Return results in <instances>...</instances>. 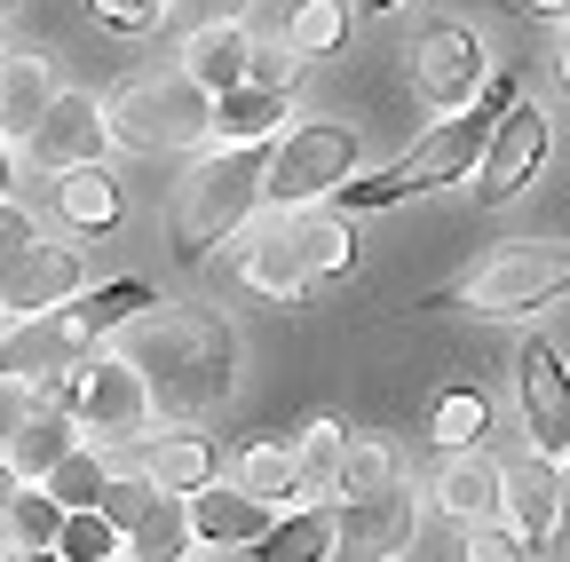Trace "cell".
Returning <instances> with one entry per match:
<instances>
[{
    "mask_svg": "<svg viewBox=\"0 0 570 562\" xmlns=\"http://www.w3.org/2000/svg\"><path fill=\"white\" fill-rule=\"evenodd\" d=\"M119 357L142 373L159 420L175 428H198L206 412H223L230 388H238V341L223 317H198V309H151L127 325V348Z\"/></svg>",
    "mask_w": 570,
    "mask_h": 562,
    "instance_id": "obj_1",
    "label": "cell"
},
{
    "mask_svg": "<svg viewBox=\"0 0 570 562\" xmlns=\"http://www.w3.org/2000/svg\"><path fill=\"white\" fill-rule=\"evenodd\" d=\"M515 103H523V88H515L508 72H491V88H483L468 111H452L444 127H428L420 144H412L404 159H389L381 175H365V183H341V190H333V206H341V215H356V206H396V198H412V190L460 183L468 167H483L491 135H499V119H508Z\"/></svg>",
    "mask_w": 570,
    "mask_h": 562,
    "instance_id": "obj_2",
    "label": "cell"
},
{
    "mask_svg": "<svg viewBox=\"0 0 570 562\" xmlns=\"http://www.w3.org/2000/svg\"><path fill=\"white\" fill-rule=\"evenodd\" d=\"M238 269H246V286L269 294V302H309L325 277L356 269V230H348L341 206H277V215L246 238Z\"/></svg>",
    "mask_w": 570,
    "mask_h": 562,
    "instance_id": "obj_3",
    "label": "cell"
},
{
    "mask_svg": "<svg viewBox=\"0 0 570 562\" xmlns=\"http://www.w3.org/2000/svg\"><path fill=\"white\" fill-rule=\"evenodd\" d=\"M254 198H269V144H214V151H198V167L175 190V254L206 262L254 215Z\"/></svg>",
    "mask_w": 570,
    "mask_h": 562,
    "instance_id": "obj_4",
    "label": "cell"
},
{
    "mask_svg": "<svg viewBox=\"0 0 570 562\" xmlns=\"http://www.w3.org/2000/svg\"><path fill=\"white\" fill-rule=\"evenodd\" d=\"M104 119H111V144H127V151H198V144H214V96L190 80V72H142V80H127L111 103H104Z\"/></svg>",
    "mask_w": 570,
    "mask_h": 562,
    "instance_id": "obj_5",
    "label": "cell"
},
{
    "mask_svg": "<svg viewBox=\"0 0 570 562\" xmlns=\"http://www.w3.org/2000/svg\"><path fill=\"white\" fill-rule=\"evenodd\" d=\"M48 404H63L71 420H80V436L88 444H142L151 436V388H142V373L119 357V348H96V357H80L71 373L48 381Z\"/></svg>",
    "mask_w": 570,
    "mask_h": 562,
    "instance_id": "obj_6",
    "label": "cell"
},
{
    "mask_svg": "<svg viewBox=\"0 0 570 562\" xmlns=\"http://www.w3.org/2000/svg\"><path fill=\"white\" fill-rule=\"evenodd\" d=\"M570 294V246H508V254H491L483 269H468L460 286L444 294H428L420 309H475V317H531L547 302Z\"/></svg>",
    "mask_w": 570,
    "mask_h": 562,
    "instance_id": "obj_7",
    "label": "cell"
},
{
    "mask_svg": "<svg viewBox=\"0 0 570 562\" xmlns=\"http://www.w3.org/2000/svg\"><path fill=\"white\" fill-rule=\"evenodd\" d=\"M341 183H356V135L341 119L285 127L269 144V206H325Z\"/></svg>",
    "mask_w": 570,
    "mask_h": 562,
    "instance_id": "obj_8",
    "label": "cell"
},
{
    "mask_svg": "<svg viewBox=\"0 0 570 562\" xmlns=\"http://www.w3.org/2000/svg\"><path fill=\"white\" fill-rule=\"evenodd\" d=\"M412 80L436 111H468L483 88H491V56L468 24H428L420 48H412Z\"/></svg>",
    "mask_w": 570,
    "mask_h": 562,
    "instance_id": "obj_9",
    "label": "cell"
},
{
    "mask_svg": "<svg viewBox=\"0 0 570 562\" xmlns=\"http://www.w3.org/2000/svg\"><path fill=\"white\" fill-rule=\"evenodd\" d=\"M515 396H523V428L539 460H570V373L554 357V341L531 333L523 357H515Z\"/></svg>",
    "mask_w": 570,
    "mask_h": 562,
    "instance_id": "obj_10",
    "label": "cell"
},
{
    "mask_svg": "<svg viewBox=\"0 0 570 562\" xmlns=\"http://www.w3.org/2000/svg\"><path fill=\"white\" fill-rule=\"evenodd\" d=\"M547 151H554V119H547L539 103H515L508 119H499L483 167H475V206H508V198L547 167Z\"/></svg>",
    "mask_w": 570,
    "mask_h": 562,
    "instance_id": "obj_11",
    "label": "cell"
},
{
    "mask_svg": "<svg viewBox=\"0 0 570 562\" xmlns=\"http://www.w3.org/2000/svg\"><path fill=\"white\" fill-rule=\"evenodd\" d=\"M80 357H96V341L71 325L63 309H48V317H9V333H0V381H56V373H71Z\"/></svg>",
    "mask_w": 570,
    "mask_h": 562,
    "instance_id": "obj_12",
    "label": "cell"
},
{
    "mask_svg": "<svg viewBox=\"0 0 570 562\" xmlns=\"http://www.w3.org/2000/svg\"><path fill=\"white\" fill-rule=\"evenodd\" d=\"M104 151H111V119H104V103H96V96H80V88H63V96H56V111L40 119V135L24 144V159H32V167H48V175L104 167Z\"/></svg>",
    "mask_w": 570,
    "mask_h": 562,
    "instance_id": "obj_13",
    "label": "cell"
},
{
    "mask_svg": "<svg viewBox=\"0 0 570 562\" xmlns=\"http://www.w3.org/2000/svg\"><path fill=\"white\" fill-rule=\"evenodd\" d=\"M88 294V262H80V246H32L24 262H9L0 269V309L9 317H48V309H63V302H80Z\"/></svg>",
    "mask_w": 570,
    "mask_h": 562,
    "instance_id": "obj_14",
    "label": "cell"
},
{
    "mask_svg": "<svg viewBox=\"0 0 570 562\" xmlns=\"http://www.w3.org/2000/svg\"><path fill=\"white\" fill-rule=\"evenodd\" d=\"M420 531V507H412V491L389 483V491H365V500H341V562H396Z\"/></svg>",
    "mask_w": 570,
    "mask_h": 562,
    "instance_id": "obj_15",
    "label": "cell"
},
{
    "mask_svg": "<svg viewBox=\"0 0 570 562\" xmlns=\"http://www.w3.org/2000/svg\"><path fill=\"white\" fill-rule=\"evenodd\" d=\"M190 531H198V546H214V554H254L269 531H277V507L269 500H254V491H238V483H206V491H190Z\"/></svg>",
    "mask_w": 570,
    "mask_h": 562,
    "instance_id": "obj_16",
    "label": "cell"
},
{
    "mask_svg": "<svg viewBox=\"0 0 570 562\" xmlns=\"http://www.w3.org/2000/svg\"><path fill=\"white\" fill-rule=\"evenodd\" d=\"M428 500H436L452 523H508V467H499L483 444L475 452H444Z\"/></svg>",
    "mask_w": 570,
    "mask_h": 562,
    "instance_id": "obj_17",
    "label": "cell"
},
{
    "mask_svg": "<svg viewBox=\"0 0 570 562\" xmlns=\"http://www.w3.org/2000/svg\"><path fill=\"white\" fill-rule=\"evenodd\" d=\"M56 72H48V56H32V48H0V135L9 144H32L40 135V119L56 111Z\"/></svg>",
    "mask_w": 570,
    "mask_h": 562,
    "instance_id": "obj_18",
    "label": "cell"
},
{
    "mask_svg": "<svg viewBox=\"0 0 570 562\" xmlns=\"http://www.w3.org/2000/svg\"><path fill=\"white\" fill-rule=\"evenodd\" d=\"M254 63H262V48H254L246 24H198V32L183 40V72H190L206 96L246 88V80H254Z\"/></svg>",
    "mask_w": 570,
    "mask_h": 562,
    "instance_id": "obj_19",
    "label": "cell"
},
{
    "mask_svg": "<svg viewBox=\"0 0 570 562\" xmlns=\"http://www.w3.org/2000/svg\"><path fill=\"white\" fill-rule=\"evenodd\" d=\"M508 523L531 539V546H547L554 539V523H562V460H515L508 467Z\"/></svg>",
    "mask_w": 570,
    "mask_h": 562,
    "instance_id": "obj_20",
    "label": "cell"
},
{
    "mask_svg": "<svg viewBox=\"0 0 570 562\" xmlns=\"http://www.w3.org/2000/svg\"><path fill=\"white\" fill-rule=\"evenodd\" d=\"M277 127H285L277 80H246L230 96H214V144H277Z\"/></svg>",
    "mask_w": 570,
    "mask_h": 562,
    "instance_id": "obj_21",
    "label": "cell"
},
{
    "mask_svg": "<svg viewBox=\"0 0 570 562\" xmlns=\"http://www.w3.org/2000/svg\"><path fill=\"white\" fill-rule=\"evenodd\" d=\"M333 546H341V507L309 500L294 515H277V531L254 546V562H333Z\"/></svg>",
    "mask_w": 570,
    "mask_h": 562,
    "instance_id": "obj_22",
    "label": "cell"
},
{
    "mask_svg": "<svg viewBox=\"0 0 570 562\" xmlns=\"http://www.w3.org/2000/svg\"><path fill=\"white\" fill-rule=\"evenodd\" d=\"M80 444H88V436H80V420H71L63 404H40V412L24 420V436L9 444V460H17V475H24V483H48V475H56L71 452H80Z\"/></svg>",
    "mask_w": 570,
    "mask_h": 562,
    "instance_id": "obj_23",
    "label": "cell"
},
{
    "mask_svg": "<svg viewBox=\"0 0 570 562\" xmlns=\"http://www.w3.org/2000/svg\"><path fill=\"white\" fill-rule=\"evenodd\" d=\"M142 475H151L159 491H175V500H190V491L214 483V444L175 428V436H142Z\"/></svg>",
    "mask_w": 570,
    "mask_h": 562,
    "instance_id": "obj_24",
    "label": "cell"
},
{
    "mask_svg": "<svg viewBox=\"0 0 570 562\" xmlns=\"http://www.w3.org/2000/svg\"><path fill=\"white\" fill-rule=\"evenodd\" d=\"M151 309H167L142 277H111V286H96V294H80V302H63V317L80 325L88 341H104V333H119V325H135V317H151Z\"/></svg>",
    "mask_w": 570,
    "mask_h": 562,
    "instance_id": "obj_25",
    "label": "cell"
},
{
    "mask_svg": "<svg viewBox=\"0 0 570 562\" xmlns=\"http://www.w3.org/2000/svg\"><path fill=\"white\" fill-rule=\"evenodd\" d=\"M56 206H63V223L80 230V238H104V230H119V183L104 175V167H71V175H56Z\"/></svg>",
    "mask_w": 570,
    "mask_h": 562,
    "instance_id": "obj_26",
    "label": "cell"
},
{
    "mask_svg": "<svg viewBox=\"0 0 570 562\" xmlns=\"http://www.w3.org/2000/svg\"><path fill=\"white\" fill-rule=\"evenodd\" d=\"M190 546H198V531H190V500H175V491H159V500L127 523V554H135V562H183Z\"/></svg>",
    "mask_w": 570,
    "mask_h": 562,
    "instance_id": "obj_27",
    "label": "cell"
},
{
    "mask_svg": "<svg viewBox=\"0 0 570 562\" xmlns=\"http://www.w3.org/2000/svg\"><path fill=\"white\" fill-rule=\"evenodd\" d=\"M63 523H71V507L56 500L48 483H32L24 500L0 515V531H9V554H56V546H63Z\"/></svg>",
    "mask_w": 570,
    "mask_h": 562,
    "instance_id": "obj_28",
    "label": "cell"
},
{
    "mask_svg": "<svg viewBox=\"0 0 570 562\" xmlns=\"http://www.w3.org/2000/svg\"><path fill=\"white\" fill-rule=\"evenodd\" d=\"M294 467L309 483V500H341V467H348V428L341 420H309L302 444H294Z\"/></svg>",
    "mask_w": 570,
    "mask_h": 562,
    "instance_id": "obj_29",
    "label": "cell"
},
{
    "mask_svg": "<svg viewBox=\"0 0 570 562\" xmlns=\"http://www.w3.org/2000/svg\"><path fill=\"white\" fill-rule=\"evenodd\" d=\"M230 483H238V491H254V500H269V507L309 500V483H302V467H294V452H285V444H246Z\"/></svg>",
    "mask_w": 570,
    "mask_h": 562,
    "instance_id": "obj_30",
    "label": "cell"
},
{
    "mask_svg": "<svg viewBox=\"0 0 570 562\" xmlns=\"http://www.w3.org/2000/svg\"><path fill=\"white\" fill-rule=\"evenodd\" d=\"M348 40V0H294L285 17V56H333Z\"/></svg>",
    "mask_w": 570,
    "mask_h": 562,
    "instance_id": "obj_31",
    "label": "cell"
},
{
    "mask_svg": "<svg viewBox=\"0 0 570 562\" xmlns=\"http://www.w3.org/2000/svg\"><path fill=\"white\" fill-rule=\"evenodd\" d=\"M111 460H104V444H80V452H71L56 475H48V491H56V500L71 507V515H80V507H104V491H111Z\"/></svg>",
    "mask_w": 570,
    "mask_h": 562,
    "instance_id": "obj_32",
    "label": "cell"
},
{
    "mask_svg": "<svg viewBox=\"0 0 570 562\" xmlns=\"http://www.w3.org/2000/svg\"><path fill=\"white\" fill-rule=\"evenodd\" d=\"M483 428H491V404H483L475 388H444V396H436V444H444V452H475Z\"/></svg>",
    "mask_w": 570,
    "mask_h": 562,
    "instance_id": "obj_33",
    "label": "cell"
},
{
    "mask_svg": "<svg viewBox=\"0 0 570 562\" xmlns=\"http://www.w3.org/2000/svg\"><path fill=\"white\" fill-rule=\"evenodd\" d=\"M396 483V452L373 444V436H348V467H341V500H365V491H389Z\"/></svg>",
    "mask_w": 570,
    "mask_h": 562,
    "instance_id": "obj_34",
    "label": "cell"
},
{
    "mask_svg": "<svg viewBox=\"0 0 570 562\" xmlns=\"http://www.w3.org/2000/svg\"><path fill=\"white\" fill-rule=\"evenodd\" d=\"M63 562H111L119 554V523L104 515V507H80V515H71L63 523V546H56Z\"/></svg>",
    "mask_w": 570,
    "mask_h": 562,
    "instance_id": "obj_35",
    "label": "cell"
},
{
    "mask_svg": "<svg viewBox=\"0 0 570 562\" xmlns=\"http://www.w3.org/2000/svg\"><path fill=\"white\" fill-rule=\"evenodd\" d=\"M539 546L515 523H468V562H531Z\"/></svg>",
    "mask_w": 570,
    "mask_h": 562,
    "instance_id": "obj_36",
    "label": "cell"
},
{
    "mask_svg": "<svg viewBox=\"0 0 570 562\" xmlns=\"http://www.w3.org/2000/svg\"><path fill=\"white\" fill-rule=\"evenodd\" d=\"M32 246H40L32 206H24V198H0V269H9V262H24Z\"/></svg>",
    "mask_w": 570,
    "mask_h": 562,
    "instance_id": "obj_37",
    "label": "cell"
},
{
    "mask_svg": "<svg viewBox=\"0 0 570 562\" xmlns=\"http://www.w3.org/2000/svg\"><path fill=\"white\" fill-rule=\"evenodd\" d=\"M88 9L111 24V32H151L167 17V0H88Z\"/></svg>",
    "mask_w": 570,
    "mask_h": 562,
    "instance_id": "obj_38",
    "label": "cell"
},
{
    "mask_svg": "<svg viewBox=\"0 0 570 562\" xmlns=\"http://www.w3.org/2000/svg\"><path fill=\"white\" fill-rule=\"evenodd\" d=\"M40 412V396H32V381H0V452H9L17 436H24V420Z\"/></svg>",
    "mask_w": 570,
    "mask_h": 562,
    "instance_id": "obj_39",
    "label": "cell"
},
{
    "mask_svg": "<svg viewBox=\"0 0 570 562\" xmlns=\"http://www.w3.org/2000/svg\"><path fill=\"white\" fill-rule=\"evenodd\" d=\"M246 9H254V0H167V17H183L190 32L198 24H246Z\"/></svg>",
    "mask_w": 570,
    "mask_h": 562,
    "instance_id": "obj_40",
    "label": "cell"
},
{
    "mask_svg": "<svg viewBox=\"0 0 570 562\" xmlns=\"http://www.w3.org/2000/svg\"><path fill=\"white\" fill-rule=\"evenodd\" d=\"M24 491H32V483L17 475V460H9V452H0V515H9V507L24 500Z\"/></svg>",
    "mask_w": 570,
    "mask_h": 562,
    "instance_id": "obj_41",
    "label": "cell"
},
{
    "mask_svg": "<svg viewBox=\"0 0 570 562\" xmlns=\"http://www.w3.org/2000/svg\"><path fill=\"white\" fill-rule=\"evenodd\" d=\"M9 183H17V144H9V135H0V198H17Z\"/></svg>",
    "mask_w": 570,
    "mask_h": 562,
    "instance_id": "obj_42",
    "label": "cell"
},
{
    "mask_svg": "<svg viewBox=\"0 0 570 562\" xmlns=\"http://www.w3.org/2000/svg\"><path fill=\"white\" fill-rule=\"evenodd\" d=\"M523 9H539V17H570V0H523Z\"/></svg>",
    "mask_w": 570,
    "mask_h": 562,
    "instance_id": "obj_43",
    "label": "cell"
},
{
    "mask_svg": "<svg viewBox=\"0 0 570 562\" xmlns=\"http://www.w3.org/2000/svg\"><path fill=\"white\" fill-rule=\"evenodd\" d=\"M554 72H562V88H570V32H562V48H554Z\"/></svg>",
    "mask_w": 570,
    "mask_h": 562,
    "instance_id": "obj_44",
    "label": "cell"
},
{
    "mask_svg": "<svg viewBox=\"0 0 570 562\" xmlns=\"http://www.w3.org/2000/svg\"><path fill=\"white\" fill-rule=\"evenodd\" d=\"M356 9H365V17H389V9H404V0H356Z\"/></svg>",
    "mask_w": 570,
    "mask_h": 562,
    "instance_id": "obj_45",
    "label": "cell"
},
{
    "mask_svg": "<svg viewBox=\"0 0 570 562\" xmlns=\"http://www.w3.org/2000/svg\"><path fill=\"white\" fill-rule=\"evenodd\" d=\"M9 562H63V554H9Z\"/></svg>",
    "mask_w": 570,
    "mask_h": 562,
    "instance_id": "obj_46",
    "label": "cell"
},
{
    "mask_svg": "<svg viewBox=\"0 0 570 562\" xmlns=\"http://www.w3.org/2000/svg\"><path fill=\"white\" fill-rule=\"evenodd\" d=\"M562 500H570V460H562Z\"/></svg>",
    "mask_w": 570,
    "mask_h": 562,
    "instance_id": "obj_47",
    "label": "cell"
},
{
    "mask_svg": "<svg viewBox=\"0 0 570 562\" xmlns=\"http://www.w3.org/2000/svg\"><path fill=\"white\" fill-rule=\"evenodd\" d=\"M9 9H17V0H0V17H9Z\"/></svg>",
    "mask_w": 570,
    "mask_h": 562,
    "instance_id": "obj_48",
    "label": "cell"
},
{
    "mask_svg": "<svg viewBox=\"0 0 570 562\" xmlns=\"http://www.w3.org/2000/svg\"><path fill=\"white\" fill-rule=\"evenodd\" d=\"M0 333H9V309H0Z\"/></svg>",
    "mask_w": 570,
    "mask_h": 562,
    "instance_id": "obj_49",
    "label": "cell"
},
{
    "mask_svg": "<svg viewBox=\"0 0 570 562\" xmlns=\"http://www.w3.org/2000/svg\"><path fill=\"white\" fill-rule=\"evenodd\" d=\"M111 562H135V554H111Z\"/></svg>",
    "mask_w": 570,
    "mask_h": 562,
    "instance_id": "obj_50",
    "label": "cell"
},
{
    "mask_svg": "<svg viewBox=\"0 0 570 562\" xmlns=\"http://www.w3.org/2000/svg\"><path fill=\"white\" fill-rule=\"evenodd\" d=\"M0 562H9V554H0Z\"/></svg>",
    "mask_w": 570,
    "mask_h": 562,
    "instance_id": "obj_51",
    "label": "cell"
}]
</instances>
